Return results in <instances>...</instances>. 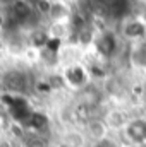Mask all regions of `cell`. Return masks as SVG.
<instances>
[{
  "label": "cell",
  "mask_w": 146,
  "mask_h": 147,
  "mask_svg": "<svg viewBox=\"0 0 146 147\" xmlns=\"http://www.w3.org/2000/svg\"><path fill=\"white\" fill-rule=\"evenodd\" d=\"M3 84L10 91H23L26 87V77H24V74H21L19 70H10L9 74H5Z\"/></svg>",
  "instance_id": "6"
},
{
  "label": "cell",
  "mask_w": 146,
  "mask_h": 147,
  "mask_svg": "<svg viewBox=\"0 0 146 147\" xmlns=\"http://www.w3.org/2000/svg\"><path fill=\"white\" fill-rule=\"evenodd\" d=\"M108 132H110V127L107 125L105 118H89L88 123H86V135L93 142L108 137Z\"/></svg>",
  "instance_id": "4"
},
{
  "label": "cell",
  "mask_w": 146,
  "mask_h": 147,
  "mask_svg": "<svg viewBox=\"0 0 146 147\" xmlns=\"http://www.w3.org/2000/svg\"><path fill=\"white\" fill-rule=\"evenodd\" d=\"M96 41V48L103 57H112L117 51V36L112 31H105L95 39Z\"/></svg>",
  "instance_id": "5"
},
{
  "label": "cell",
  "mask_w": 146,
  "mask_h": 147,
  "mask_svg": "<svg viewBox=\"0 0 146 147\" xmlns=\"http://www.w3.org/2000/svg\"><path fill=\"white\" fill-rule=\"evenodd\" d=\"M122 132H124V137L127 139V142H131L132 146L146 144V118L145 116L129 118V121L126 123Z\"/></svg>",
  "instance_id": "1"
},
{
  "label": "cell",
  "mask_w": 146,
  "mask_h": 147,
  "mask_svg": "<svg viewBox=\"0 0 146 147\" xmlns=\"http://www.w3.org/2000/svg\"><path fill=\"white\" fill-rule=\"evenodd\" d=\"M91 147H117V144H115L110 137H105V139H102V140L93 142V146Z\"/></svg>",
  "instance_id": "9"
},
{
  "label": "cell",
  "mask_w": 146,
  "mask_h": 147,
  "mask_svg": "<svg viewBox=\"0 0 146 147\" xmlns=\"http://www.w3.org/2000/svg\"><path fill=\"white\" fill-rule=\"evenodd\" d=\"M105 121H107V125L110 128H124L126 123L129 121V116L120 110H112L105 116Z\"/></svg>",
  "instance_id": "8"
},
{
  "label": "cell",
  "mask_w": 146,
  "mask_h": 147,
  "mask_svg": "<svg viewBox=\"0 0 146 147\" xmlns=\"http://www.w3.org/2000/svg\"><path fill=\"white\" fill-rule=\"evenodd\" d=\"M122 34L131 41L143 39L146 36V22L139 17H127L122 26Z\"/></svg>",
  "instance_id": "3"
},
{
  "label": "cell",
  "mask_w": 146,
  "mask_h": 147,
  "mask_svg": "<svg viewBox=\"0 0 146 147\" xmlns=\"http://www.w3.org/2000/svg\"><path fill=\"white\" fill-rule=\"evenodd\" d=\"M23 2H28L29 5H33V7H35V3H36L38 0H23Z\"/></svg>",
  "instance_id": "11"
},
{
  "label": "cell",
  "mask_w": 146,
  "mask_h": 147,
  "mask_svg": "<svg viewBox=\"0 0 146 147\" xmlns=\"http://www.w3.org/2000/svg\"><path fill=\"white\" fill-rule=\"evenodd\" d=\"M60 144L64 147H84V144H86V135L81 134V132H76V130H69V132H65L62 135Z\"/></svg>",
  "instance_id": "7"
},
{
  "label": "cell",
  "mask_w": 146,
  "mask_h": 147,
  "mask_svg": "<svg viewBox=\"0 0 146 147\" xmlns=\"http://www.w3.org/2000/svg\"><path fill=\"white\" fill-rule=\"evenodd\" d=\"M89 77H91L89 69H86L84 65H79V63L69 65V67L64 70V74H62L64 82H65L67 86H71V87H76V89L86 86V84L89 82Z\"/></svg>",
  "instance_id": "2"
},
{
  "label": "cell",
  "mask_w": 146,
  "mask_h": 147,
  "mask_svg": "<svg viewBox=\"0 0 146 147\" xmlns=\"http://www.w3.org/2000/svg\"><path fill=\"white\" fill-rule=\"evenodd\" d=\"M5 21H7V17H3V16L0 14V33L5 29Z\"/></svg>",
  "instance_id": "10"
}]
</instances>
